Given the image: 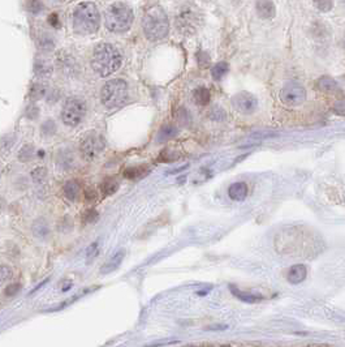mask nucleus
<instances>
[{
    "instance_id": "obj_1",
    "label": "nucleus",
    "mask_w": 345,
    "mask_h": 347,
    "mask_svg": "<svg viewBox=\"0 0 345 347\" xmlns=\"http://www.w3.org/2000/svg\"><path fill=\"white\" fill-rule=\"evenodd\" d=\"M317 240L313 232H308L304 227H288L276 236L275 247L279 253L305 257L317 253Z\"/></svg>"
},
{
    "instance_id": "obj_2",
    "label": "nucleus",
    "mask_w": 345,
    "mask_h": 347,
    "mask_svg": "<svg viewBox=\"0 0 345 347\" xmlns=\"http://www.w3.org/2000/svg\"><path fill=\"white\" fill-rule=\"evenodd\" d=\"M123 57L111 43L102 42L95 46L91 55V68L101 77H109L121 67Z\"/></svg>"
},
{
    "instance_id": "obj_3",
    "label": "nucleus",
    "mask_w": 345,
    "mask_h": 347,
    "mask_svg": "<svg viewBox=\"0 0 345 347\" xmlns=\"http://www.w3.org/2000/svg\"><path fill=\"white\" fill-rule=\"evenodd\" d=\"M73 32L78 36H90L99 30L101 13L94 3L82 1L76 5L72 16Z\"/></svg>"
},
{
    "instance_id": "obj_4",
    "label": "nucleus",
    "mask_w": 345,
    "mask_h": 347,
    "mask_svg": "<svg viewBox=\"0 0 345 347\" xmlns=\"http://www.w3.org/2000/svg\"><path fill=\"white\" fill-rule=\"evenodd\" d=\"M142 30L151 42L164 39L169 33V20L164 9L159 5L147 9L142 19Z\"/></svg>"
},
{
    "instance_id": "obj_5",
    "label": "nucleus",
    "mask_w": 345,
    "mask_h": 347,
    "mask_svg": "<svg viewBox=\"0 0 345 347\" xmlns=\"http://www.w3.org/2000/svg\"><path fill=\"white\" fill-rule=\"evenodd\" d=\"M134 21L133 9L127 3L116 1L109 5L105 12V25L111 33L123 34L130 30Z\"/></svg>"
},
{
    "instance_id": "obj_6",
    "label": "nucleus",
    "mask_w": 345,
    "mask_h": 347,
    "mask_svg": "<svg viewBox=\"0 0 345 347\" xmlns=\"http://www.w3.org/2000/svg\"><path fill=\"white\" fill-rule=\"evenodd\" d=\"M129 90L127 81L123 78H113L107 81L101 92L102 103L109 110L117 109L128 101Z\"/></svg>"
},
{
    "instance_id": "obj_7",
    "label": "nucleus",
    "mask_w": 345,
    "mask_h": 347,
    "mask_svg": "<svg viewBox=\"0 0 345 347\" xmlns=\"http://www.w3.org/2000/svg\"><path fill=\"white\" fill-rule=\"evenodd\" d=\"M175 24L179 32L184 34H193L203 24V15L197 5L188 3L180 7V9L177 11Z\"/></svg>"
},
{
    "instance_id": "obj_8",
    "label": "nucleus",
    "mask_w": 345,
    "mask_h": 347,
    "mask_svg": "<svg viewBox=\"0 0 345 347\" xmlns=\"http://www.w3.org/2000/svg\"><path fill=\"white\" fill-rule=\"evenodd\" d=\"M86 115V103L81 98L71 97L65 101L61 110V120L67 127H77Z\"/></svg>"
},
{
    "instance_id": "obj_9",
    "label": "nucleus",
    "mask_w": 345,
    "mask_h": 347,
    "mask_svg": "<svg viewBox=\"0 0 345 347\" xmlns=\"http://www.w3.org/2000/svg\"><path fill=\"white\" fill-rule=\"evenodd\" d=\"M103 149H105V138L101 135L89 134L81 140L80 152L85 161H94Z\"/></svg>"
},
{
    "instance_id": "obj_10",
    "label": "nucleus",
    "mask_w": 345,
    "mask_h": 347,
    "mask_svg": "<svg viewBox=\"0 0 345 347\" xmlns=\"http://www.w3.org/2000/svg\"><path fill=\"white\" fill-rule=\"evenodd\" d=\"M281 102L287 106L294 107L304 103L306 99V90L298 82H288L280 90Z\"/></svg>"
},
{
    "instance_id": "obj_11",
    "label": "nucleus",
    "mask_w": 345,
    "mask_h": 347,
    "mask_svg": "<svg viewBox=\"0 0 345 347\" xmlns=\"http://www.w3.org/2000/svg\"><path fill=\"white\" fill-rule=\"evenodd\" d=\"M232 106L241 114H253L258 109V99L249 92H240L232 97Z\"/></svg>"
},
{
    "instance_id": "obj_12",
    "label": "nucleus",
    "mask_w": 345,
    "mask_h": 347,
    "mask_svg": "<svg viewBox=\"0 0 345 347\" xmlns=\"http://www.w3.org/2000/svg\"><path fill=\"white\" fill-rule=\"evenodd\" d=\"M34 39H36V47L43 53H50L55 49V39H54L53 34L46 29L36 30V33L34 34Z\"/></svg>"
},
{
    "instance_id": "obj_13",
    "label": "nucleus",
    "mask_w": 345,
    "mask_h": 347,
    "mask_svg": "<svg viewBox=\"0 0 345 347\" xmlns=\"http://www.w3.org/2000/svg\"><path fill=\"white\" fill-rule=\"evenodd\" d=\"M255 12L262 20H270L276 15V5L272 0H257L255 1Z\"/></svg>"
},
{
    "instance_id": "obj_14",
    "label": "nucleus",
    "mask_w": 345,
    "mask_h": 347,
    "mask_svg": "<svg viewBox=\"0 0 345 347\" xmlns=\"http://www.w3.org/2000/svg\"><path fill=\"white\" fill-rule=\"evenodd\" d=\"M54 67L51 64V61L46 59L43 57L36 58L34 60V73L36 77L39 78H47L53 75Z\"/></svg>"
},
{
    "instance_id": "obj_15",
    "label": "nucleus",
    "mask_w": 345,
    "mask_h": 347,
    "mask_svg": "<svg viewBox=\"0 0 345 347\" xmlns=\"http://www.w3.org/2000/svg\"><path fill=\"white\" fill-rule=\"evenodd\" d=\"M306 274H308V270H306L305 265L302 264H297V265H293L291 269L287 273V279H288L289 283L292 285H298L305 281Z\"/></svg>"
},
{
    "instance_id": "obj_16",
    "label": "nucleus",
    "mask_w": 345,
    "mask_h": 347,
    "mask_svg": "<svg viewBox=\"0 0 345 347\" xmlns=\"http://www.w3.org/2000/svg\"><path fill=\"white\" fill-rule=\"evenodd\" d=\"M57 65H59L60 71H63L65 75H73L77 67L74 59L65 53H60L57 55Z\"/></svg>"
},
{
    "instance_id": "obj_17",
    "label": "nucleus",
    "mask_w": 345,
    "mask_h": 347,
    "mask_svg": "<svg viewBox=\"0 0 345 347\" xmlns=\"http://www.w3.org/2000/svg\"><path fill=\"white\" fill-rule=\"evenodd\" d=\"M228 196L233 201H244L248 196V186L242 182L233 183L232 186L229 187Z\"/></svg>"
},
{
    "instance_id": "obj_18",
    "label": "nucleus",
    "mask_w": 345,
    "mask_h": 347,
    "mask_svg": "<svg viewBox=\"0 0 345 347\" xmlns=\"http://www.w3.org/2000/svg\"><path fill=\"white\" fill-rule=\"evenodd\" d=\"M317 86L321 92L328 94L335 93V92L339 90V84L333 80L332 77H328V76L321 77V78L317 81Z\"/></svg>"
},
{
    "instance_id": "obj_19",
    "label": "nucleus",
    "mask_w": 345,
    "mask_h": 347,
    "mask_svg": "<svg viewBox=\"0 0 345 347\" xmlns=\"http://www.w3.org/2000/svg\"><path fill=\"white\" fill-rule=\"evenodd\" d=\"M149 167L147 166H133V167H128L124 171V178L129 179V180H138V179L144 178L145 175L149 174Z\"/></svg>"
},
{
    "instance_id": "obj_20",
    "label": "nucleus",
    "mask_w": 345,
    "mask_h": 347,
    "mask_svg": "<svg viewBox=\"0 0 345 347\" xmlns=\"http://www.w3.org/2000/svg\"><path fill=\"white\" fill-rule=\"evenodd\" d=\"M63 192L69 201H76L81 193V186L76 180H68L63 187Z\"/></svg>"
},
{
    "instance_id": "obj_21",
    "label": "nucleus",
    "mask_w": 345,
    "mask_h": 347,
    "mask_svg": "<svg viewBox=\"0 0 345 347\" xmlns=\"http://www.w3.org/2000/svg\"><path fill=\"white\" fill-rule=\"evenodd\" d=\"M310 33L313 34L314 39H325V38H327V37L329 36V28L328 25L322 22V21L319 20L311 24Z\"/></svg>"
},
{
    "instance_id": "obj_22",
    "label": "nucleus",
    "mask_w": 345,
    "mask_h": 347,
    "mask_svg": "<svg viewBox=\"0 0 345 347\" xmlns=\"http://www.w3.org/2000/svg\"><path fill=\"white\" fill-rule=\"evenodd\" d=\"M124 254H125V251L121 250L119 251L116 254H113L112 257L109 258V261L107 264H106L105 267L102 268V273L103 274H109V273H111V271L116 270L117 268L120 267L121 261H123V258H124Z\"/></svg>"
},
{
    "instance_id": "obj_23",
    "label": "nucleus",
    "mask_w": 345,
    "mask_h": 347,
    "mask_svg": "<svg viewBox=\"0 0 345 347\" xmlns=\"http://www.w3.org/2000/svg\"><path fill=\"white\" fill-rule=\"evenodd\" d=\"M33 234L34 236L39 239H44L47 238L48 234H50V227H48V223L46 222V219L43 218H38L36 221H34L32 226Z\"/></svg>"
},
{
    "instance_id": "obj_24",
    "label": "nucleus",
    "mask_w": 345,
    "mask_h": 347,
    "mask_svg": "<svg viewBox=\"0 0 345 347\" xmlns=\"http://www.w3.org/2000/svg\"><path fill=\"white\" fill-rule=\"evenodd\" d=\"M229 289H231V291L235 294V296L240 299V300H242V302L257 303V302H261L262 299H263L262 295H255V294H252V292H246V291H241L238 290L236 286H229Z\"/></svg>"
},
{
    "instance_id": "obj_25",
    "label": "nucleus",
    "mask_w": 345,
    "mask_h": 347,
    "mask_svg": "<svg viewBox=\"0 0 345 347\" xmlns=\"http://www.w3.org/2000/svg\"><path fill=\"white\" fill-rule=\"evenodd\" d=\"M48 88L44 82H34L32 88L29 90V97L32 101H38L40 98H44L47 96Z\"/></svg>"
},
{
    "instance_id": "obj_26",
    "label": "nucleus",
    "mask_w": 345,
    "mask_h": 347,
    "mask_svg": "<svg viewBox=\"0 0 345 347\" xmlns=\"http://www.w3.org/2000/svg\"><path fill=\"white\" fill-rule=\"evenodd\" d=\"M193 98H194V102H196L198 106H206L210 102V90L207 88H197L193 93Z\"/></svg>"
},
{
    "instance_id": "obj_27",
    "label": "nucleus",
    "mask_w": 345,
    "mask_h": 347,
    "mask_svg": "<svg viewBox=\"0 0 345 347\" xmlns=\"http://www.w3.org/2000/svg\"><path fill=\"white\" fill-rule=\"evenodd\" d=\"M117 190H119V182L116 180V178H113V176H107V178L103 180V184H102V192H103L106 196L113 194Z\"/></svg>"
},
{
    "instance_id": "obj_28",
    "label": "nucleus",
    "mask_w": 345,
    "mask_h": 347,
    "mask_svg": "<svg viewBox=\"0 0 345 347\" xmlns=\"http://www.w3.org/2000/svg\"><path fill=\"white\" fill-rule=\"evenodd\" d=\"M229 71V64L228 63H225V61H220V63H217V64L214 65L213 68H211V76H213L214 80H221L223 77L228 73Z\"/></svg>"
},
{
    "instance_id": "obj_29",
    "label": "nucleus",
    "mask_w": 345,
    "mask_h": 347,
    "mask_svg": "<svg viewBox=\"0 0 345 347\" xmlns=\"http://www.w3.org/2000/svg\"><path fill=\"white\" fill-rule=\"evenodd\" d=\"M36 155V150H34V146L33 145H24L22 149L20 150L18 153V159L21 162H30Z\"/></svg>"
},
{
    "instance_id": "obj_30",
    "label": "nucleus",
    "mask_w": 345,
    "mask_h": 347,
    "mask_svg": "<svg viewBox=\"0 0 345 347\" xmlns=\"http://www.w3.org/2000/svg\"><path fill=\"white\" fill-rule=\"evenodd\" d=\"M313 5L319 12H331L333 9V0H313Z\"/></svg>"
},
{
    "instance_id": "obj_31",
    "label": "nucleus",
    "mask_w": 345,
    "mask_h": 347,
    "mask_svg": "<svg viewBox=\"0 0 345 347\" xmlns=\"http://www.w3.org/2000/svg\"><path fill=\"white\" fill-rule=\"evenodd\" d=\"M176 135L177 129L175 128V127H172V125H165V127H163V128L161 129V132L158 135V140H159V141H165V140H169V138H172L173 136H176Z\"/></svg>"
},
{
    "instance_id": "obj_32",
    "label": "nucleus",
    "mask_w": 345,
    "mask_h": 347,
    "mask_svg": "<svg viewBox=\"0 0 345 347\" xmlns=\"http://www.w3.org/2000/svg\"><path fill=\"white\" fill-rule=\"evenodd\" d=\"M44 9L43 3L40 0H26V11L32 15H39Z\"/></svg>"
},
{
    "instance_id": "obj_33",
    "label": "nucleus",
    "mask_w": 345,
    "mask_h": 347,
    "mask_svg": "<svg viewBox=\"0 0 345 347\" xmlns=\"http://www.w3.org/2000/svg\"><path fill=\"white\" fill-rule=\"evenodd\" d=\"M40 132H42V135L46 136V137L54 136L55 132H56V124H55V121L51 120V119L43 121V124L40 127Z\"/></svg>"
},
{
    "instance_id": "obj_34",
    "label": "nucleus",
    "mask_w": 345,
    "mask_h": 347,
    "mask_svg": "<svg viewBox=\"0 0 345 347\" xmlns=\"http://www.w3.org/2000/svg\"><path fill=\"white\" fill-rule=\"evenodd\" d=\"M15 141H16V137L13 135H5L0 140V149L3 150V152H9V150L12 149Z\"/></svg>"
},
{
    "instance_id": "obj_35",
    "label": "nucleus",
    "mask_w": 345,
    "mask_h": 347,
    "mask_svg": "<svg viewBox=\"0 0 345 347\" xmlns=\"http://www.w3.org/2000/svg\"><path fill=\"white\" fill-rule=\"evenodd\" d=\"M98 218H99L98 212L94 209H89L86 210L84 215H82V222H84L85 225H90V223H95L96 221H98Z\"/></svg>"
},
{
    "instance_id": "obj_36",
    "label": "nucleus",
    "mask_w": 345,
    "mask_h": 347,
    "mask_svg": "<svg viewBox=\"0 0 345 347\" xmlns=\"http://www.w3.org/2000/svg\"><path fill=\"white\" fill-rule=\"evenodd\" d=\"M47 178V170L44 167H36L32 173V179L36 183H43Z\"/></svg>"
},
{
    "instance_id": "obj_37",
    "label": "nucleus",
    "mask_w": 345,
    "mask_h": 347,
    "mask_svg": "<svg viewBox=\"0 0 345 347\" xmlns=\"http://www.w3.org/2000/svg\"><path fill=\"white\" fill-rule=\"evenodd\" d=\"M12 277V270L8 267L0 265V285H3Z\"/></svg>"
},
{
    "instance_id": "obj_38",
    "label": "nucleus",
    "mask_w": 345,
    "mask_h": 347,
    "mask_svg": "<svg viewBox=\"0 0 345 347\" xmlns=\"http://www.w3.org/2000/svg\"><path fill=\"white\" fill-rule=\"evenodd\" d=\"M21 289V285L20 283H13V285H9V286H7V289L4 290V294L5 296H15V295L20 291Z\"/></svg>"
},
{
    "instance_id": "obj_39",
    "label": "nucleus",
    "mask_w": 345,
    "mask_h": 347,
    "mask_svg": "<svg viewBox=\"0 0 345 347\" xmlns=\"http://www.w3.org/2000/svg\"><path fill=\"white\" fill-rule=\"evenodd\" d=\"M47 102L48 103H55V102L59 101V98H60V93H59V90L56 89H51V92H47Z\"/></svg>"
},
{
    "instance_id": "obj_40",
    "label": "nucleus",
    "mask_w": 345,
    "mask_h": 347,
    "mask_svg": "<svg viewBox=\"0 0 345 347\" xmlns=\"http://www.w3.org/2000/svg\"><path fill=\"white\" fill-rule=\"evenodd\" d=\"M197 58H198V63H200V65H201L202 68H205V67H207L210 63V58L209 55L206 53H198V55H197Z\"/></svg>"
},
{
    "instance_id": "obj_41",
    "label": "nucleus",
    "mask_w": 345,
    "mask_h": 347,
    "mask_svg": "<svg viewBox=\"0 0 345 347\" xmlns=\"http://www.w3.org/2000/svg\"><path fill=\"white\" fill-rule=\"evenodd\" d=\"M96 253H98V243H92L91 246L88 248V252H86V257H88V260L90 261L91 258H94L96 256Z\"/></svg>"
},
{
    "instance_id": "obj_42",
    "label": "nucleus",
    "mask_w": 345,
    "mask_h": 347,
    "mask_svg": "<svg viewBox=\"0 0 345 347\" xmlns=\"http://www.w3.org/2000/svg\"><path fill=\"white\" fill-rule=\"evenodd\" d=\"M38 114H39V110L36 106H29L28 110H26V116L33 119V120L38 117Z\"/></svg>"
},
{
    "instance_id": "obj_43",
    "label": "nucleus",
    "mask_w": 345,
    "mask_h": 347,
    "mask_svg": "<svg viewBox=\"0 0 345 347\" xmlns=\"http://www.w3.org/2000/svg\"><path fill=\"white\" fill-rule=\"evenodd\" d=\"M179 120L182 123V124H186V120H190V116H189L188 111L184 109V107H181L180 111H179Z\"/></svg>"
},
{
    "instance_id": "obj_44",
    "label": "nucleus",
    "mask_w": 345,
    "mask_h": 347,
    "mask_svg": "<svg viewBox=\"0 0 345 347\" xmlns=\"http://www.w3.org/2000/svg\"><path fill=\"white\" fill-rule=\"evenodd\" d=\"M48 22H50V25L54 26V28H59V26H60V24H59V19H57V15H55V13H53V15L48 16Z\"/></svg>"
},
{
    "instance_id": "obj_45",
    "label": "nucleus",
    "mask_w": 345,
    "mask_h": 347,
    "mask_svg": "<svg viewBox=\"0 0 345 347\" xmlns=\"http://www.w3.org/2000/svg\"><path fill=\"white\" fill-rule=\"evenodd\" d=\"M85 197H86V200H88V201H91V200H94V198H95V191L88 190L86 192H85Z\"/></svg>"
},
{
    "instance_id": "obj_46",
    "label": "nucleus",
    "mask_w": 345,
    "mask_h": 347,
    "mask_svg": "<svg viewBox=\"0 0 345 347\" xmlns=\"http://www.w3.org/2000/svg\"><path fill=\"white\" fill-rule=\"evenodd\" d=\"M57 1H63V0H57Z\"/></svg>"
},
{
    "instance_id": "obj_47",
    "label": "nucleus",
    "mask_w": 345,
    "mask_h": 347,
    "mask_svg": "<svg viewBox=\"0 0 345 347\" xmlns=\"http://www.w3.org/2000/svg\"><path fill=\"white\" fill-rule=\"evenodd\" d=\"M344 47H345V40H344Z\"/></svg>"
}]
</instances>
